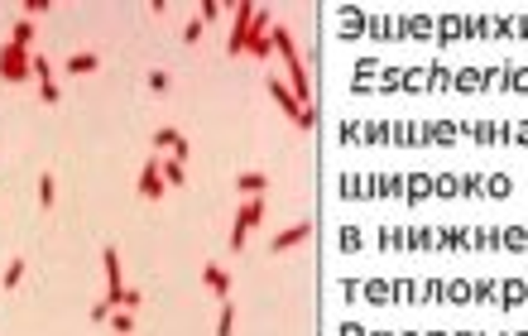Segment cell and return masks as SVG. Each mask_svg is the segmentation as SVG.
Returning a JSON list of instances; mask_svg holds the SVG:
<instances>
[{"mask_svg": "<svg viewBox=\"0 0 528 336\" xmlns=\"http://www.w3.org/2000/svg\"><path fill=\"white\" fill-rule=\"evenodd\" d=\"M24 279V259H10V269H5V288H14Z\"/></svg>", "mask_w": 528, "mask_h": 336, "instance_id": "cell-17", "label": "cell"}, {"mask_svg": "<svg viewBox=\"0 0 528 336\" xmlns=\"http://www.w3.org/2000/svg\"><path fill=\"white\" fill-rule=\"evenodd\" d=\"M149 87L154 92H168V72H149Z\"/></svg>", "mask_w": 528, "mask_h": 336, "instance_id": "cell-22", "label": "cell"}, {"mask_svg": "<svg viewBox=\"0 0 528 336\" xmlns=\"http://www.w3.org/2000/svg\"><path fill=\"white\" fill-rule=\"evenodd\" d=\"M29 68H34L39 87H48V82H53V68H48V58H43V53H34V63H29Z\"/></svg>", "mask_w": 528, "mask_h": 336, "instance_id": "cell-12", "label": "cell"}, {"mask_svg": "<svg viewBox=\"0 0 528 336\" xmlns=\"http://www.w3.org/2000/svg\"><path fill=\"white\" fill-rule=\"evenodd\" d=\"M39 97H43V101H48V106H53V101H58V97H63V92H58V82H48V87H39Z\"/></svg>", "mask_w": 528, "mask_h": 336, "instance_id": "cell-23", "label": "cell"}, {"mask_svg": "<svg viewBox=\"0 0 528 336\" xmlns=\"http://www.w3.org/2000/svg\"><path fill=\"white\" fill-rule=\"evenodd\" d=\"M110 327H115L120 336H130V332H135V317H130L125 308H115V313H110Z\"/></svg>", "mask_w": 528, "mask_h": 336, "instance_id": "cell-15", "label": "cell"}, {"mask_svg": "<svg viewBox=\"0 0 528 336\" xmlns=\"http://www.w3.org/2000/svg\"><path fill=\"white\" fill-rule=\"evenodd\" d=\"M178 139H183V135H178V130H168V125H164V130H154V149H178Z\"/></svg>", "mask_w": 528, "mask_h": 336, "instance_id": "cell-13", "label": "cell"}, {"mask_svg": "<svg viewBox=\"0 0 528 336\" xmlns=\"http://www.w3.org/2000/svg\"><path fill=\"white\" fill-rule=\"evenodd\" d=\"M110 313H115V303H110V298H101V303H97V308H92V322H106V317H110Z\"/></svg>", "mask_w": 528, "mask_h": 336, "instance_id": "cell-19", "label": "cell"}, {"mask_svg": "<svg viewBox=\"0 0 528 336\" xmlns=\"http://www.w3.org/2000/svg\"><path fill=\"white\" fill-rule=\"evenodd\" d=\"M235 332V308L231 303H221V317H216V336H231Z\"/></svg>", "mask_w": 528, "mask_h": 336, "instance_id": "cell-11", "label": "cell"}, {"mask_svg": "<svg viewBox=\"0 0 528 336\" xmlns=\"http://www.w3.org/2000/svg\"><path fill=\"white\" fill-rule=\"evenodd\" d=\"M139 303H144V293H139V288H125V293H120V308H125V313H135Z\"/></svg>", "mask_w": 528, "mask_h": 336, "instance_id": "cell-18", "label": "cell"}, {"mask_svg": "<svg viewBox=\"0 0 528 336\" xmlns=\"http://www.w3.org/2000/svg\"><path fill=\"white\" fill-rule=\"evenodd\" d=\"M10 43H14V48H29V43H34V19H19V24H14V39H10Z\"/></svg>", "mask_w": 528, "mask_h": 336, "instance_id": "cell-10", "label": "cell"}, {"mask_svg": "<svg viewBox=\"0 0 528 336\" xmlns=\"http://www.w3.org/2000/svg\"><path fill=\"white\" fill-rule=\"evenodd\" d=\"M97 68H101V58H97V53H72V58H68V72H77V77L97 72Z\"/></svg>", "mask_w": 528, "mask_h": 336, "instance_id": "cell-8", "label": "cell"}, {"mask_svg": "<svg viewBox=\"0 0 528 336\" xmlns=\"http://www.w3.org/2000/svg\"><path fill=\"white\" fill-rule=\"evenodd\" d=\"M269 92H274V101L289 111V120H293V125H303V130H313V125H317V115L308 111V106H303V101H298V97L284 87V82H269Z\"/></svg>", "mask_w": 528, "mask_h": 336, "instance_id": "cell-2", "label": "cell"}, {"mask_svg": "<svg viewBox=\"0 0 528 336\" xmlns=\"http://www.w3.org/2000/svg\"><path fill=\"white\" fill-rule=\"evenodd\" d=\"M135 188H139V197H149V202H159V197L168 192V183H164V173H159V164H154V159L139 168V183H135Z\"/></svg>", "mask_w": 528, "mask_h": 336, "instance_id": "cell-4", "label": "cell"}, {"mask_svg": "<svg viewBox=\"0 0 528 336\" xmlns=\"http://www.w3.org/2000/svg\"><path fill=\"white\" fill-rule=\"evenodd\" d=\"M216 19H221V5L207 0V5H202V24H216Z\"/></svg>", "mask_w": 528, "mask_h": 336, "instance_id": "cell-20", "label": "cell"}, {"mask_svg": "<svg viewBox=\"0 0 528 336\" xmlns=\"http://www.w3.org/2000/svg\"><path fill=\"white\" fill-rule=\"evenodd\" d=\"M255 10H260V5H235V29H231V39H226V53H245V43H250V24H255Z\"/></svg>", "mask_w": 528, "mask_h": 336, "instance_id": "cell-3", "label": "cell"}, {"mask_svg": "<svg viewBox=\"0 0 528 336\" xmlns=\"http://www.w3.org/2000/svg\"><path fill=\"white\" fill-rule=\"evenodd\" d=\"M235 188H240L245 197H264V188H269V178H264V173H240V178H235Z\"/></svg>", "mask_w": 528, "mask_h": 336, "instance_id": "cell-7", "label": "cell"}, {"mask_svg": "<svg viewBox=\"0 0 528 336\" xmlns=\"http://www.w3.org/2000/svg\"><path fill=\"white\" fill-rule=\"evenodd\" d=\"M39 202H43V207H53V202H58V183H53L48 173L39 178Z\"/></svg>", "mask_w": 528, "mask_h": 336, "instance_id": "cell-14", "label": "cell"}, {"mask_svg": "<svg viewBox=\"0 0 528 336\" xmlns=\"http://www.w3.org/2000/svg\"><path fill=\"white\" fill-rule=\"evenodd\" d=\"M308 235H313V221H298V226H289V230H279V235L269 240V250H274V255H284V250H293V245H303Z\"/></svg>", "mask_w": 528, "mask_h": 336, "instance_id": "cell-5", "label": "cell"}, {"mask_svg": "<svg viewBox=\"0 0 528 336\" xmlns=\"http://www.w3.org/2000/svg\"><path fill=\"white\" fill-rule=\"evenodd\" d=\"M202 284H207V288L216 293V298H221V303L231 298V274H226V269H216V264H207V269H202Z\"/></svg>", "mask_w": 528, "mask_h": 336, "instance_id": "cell-6", "label": "cell"}, {"mask_svg": "<svg viewBox=\"0 0 528 336\" xmlns=\"http://www.w3.org/2000/svg\"><path fill=\"white\" fill-rule=\"evenodd\" d=\"M202 29H207L202 19H188V24H183V43H197V39H202Z\"/></svg>", "mask_w": 528, "mask_h": 336, "instance_id": "cell-16", "label": "cell"}, {"mask_svg": "<svg viewBox=\"0 0 528 336\" xmlns=\"http://www.w3.org/2000/svg\"><path fill=\"white\" fill-rule=\"evenodd\" d=\"M159 173H164V183H168V188H183V178H188L178 159H164V164H159Z\"/></svg>", "mask_w": 528, "mask_h": 336, "instance_id": "cell-9", "label": "cell"}, {"mask_svg": "<svg viewBox=\"0 0 528 336\" xmlns=\"http://www.w3.org/2000/svg\"><path fill=\"white\" fill-rule=\"evenodd\" d=\"M24 14L34 19V14H48V0H24Z\"/></svg>", "mask_w": 528, "mask_h": 336, "instance_id": "cell-21", "label": "cell"}, {"mask_svg": "<svg viewBox=\"0 0 528 336\" xmlns=\"http://www.w3.org/2000/svg\"><path fill=\"white\" fill-rule=\"evenodd\" d=\"M29 63H34L29 48H14V43L0 48V77H5V82H29V72H34Z\"/></svg>", "mask_w": 528, "mask_h": 336, "instance_id": "cell-1", "label": "cell"}]
</instances>
